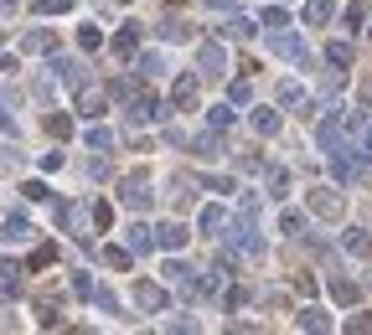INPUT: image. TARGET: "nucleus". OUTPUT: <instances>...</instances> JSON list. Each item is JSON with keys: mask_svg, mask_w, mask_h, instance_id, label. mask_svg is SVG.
<instances>
[{"mask_svg": "<svg viewBox=\"0 0 372 335\" xmlns=\"http://www.w3.org/2000/svg\"><path fill=\"white\" fill-rule=\"evenodd\" d=\"M331 176H336L341 186H367V181H372V155L347 144V155H341V150L331 155Z\"/></svg>", "mask_w": 372, "mask_h": 335, "instance_id": "nucleus-1", "label": "nucleus"}, {"mask_svg": "<svg viewBox=\"0 0 372 335\" xmlns=\"http://www.w3.org/2000/svg\"><path fill=\"white\" fill-rule=\"evenodd\" d=\"M119 201H124L129 211H150V207H155V191H150L140 176H124V186H119Z\"/></svg>", "mask_w": 372, "mask_h": 335, "instance_id": "nucleus-2", "label": "nucleus"}, {"mask_svg": "<svg viewBox=\"0 0 372 335\" xmlns=\"http://www.w3.org/2000/svg\"><path fill=\"white\" fill-rule=\"evenodd\" d=\"M135 304L145 315H161L166 310V289L155 284V278H135Z\"/></svg>", "mask_w": 372, "mask_h": 335, "instance_id": "nucleus-3", "label": "nucleus"}, {"mask_svg": "<svg viewBox=\"0 0 372 335\" xmlns=\"http://www.w3.org/2000/svg\"><path fill=\"white\" fill-rule=\"evenodd\" d=\"M269 52H279V57H289V62H300V67H310L305 42H300V36H289V31H274V36H269Z\"/></svg>", "mask_w": 372, "mask_h": 335, "instance_id": "nucleus-4", "label": "nucleus"}, {"mask_svg": "<svg viewBox=\"0 0 372 335\" xmlns=\"http://www.w3.org/2000/svg\"><path fill=\"white\" fill-rule=\"evenodd\" d=\"M305 207H310L315 217H331V222L341 217V196L331 191V186H321V191H305Z\"/></svg>", "mask_w": 372, "mask_h": 335, "instance_id": "nucleus-5", "label": "nucleus"}, {"mask_svg": "<svg viewBox=\"0 0 372 335\" xmlns=\"http://www.w3.org/2000/svg\"><path fill=\"white\" fill-rule=\"evenodd\" d=\"M196 67H202V77H222L228 73V52H222L217 42H207L202 52H196Z\"/></svg>", "mask_w": 372, "mask_h": 335, "instance_id": "nucleus-6", "label": "nucleus"}, {"mask_svg": "<svg viewBox=\"0 0 372 335\" xmlns=\"http://www.w3.org/2000/svg\"><path fill=\"white\" fill-rule=\"evenodd\" d=\"M150 119H161V103L150 98V93H129V124H150Z\"/></svg>", "mask_w": 372, "mask_h": 335, "instance_id": "nucleus-7", "label": "nucleus"}, {"mask_svg": "<svg viewBox=\"0 0 372 335\" xmlns=\"http://www.w3.org/2000/svg\"><path fill=\"white\" fill-rule=\"evenodd\" d=\"M52 77H57V83H68V88H83V62L78 57H52Z\"/></svg>", "mask_w": 372, "mask_h": 335, "instance_id": "nucleus-8", "label": "nucleus"}, {"mask_svg": "<svg viewBox=\"0 0 372 335\" xmlns=\"http://www.w3.org/2000/svg\"><path fill=\"white\" fill-rule=\"evenodd\" d=\"M161 274H166V284H176V289H186V294H196V268H192V263L171 258V263L161 268Z\"/></svg>", "mask_w": 372, "mask_h": 335, "instance_id": "nucleus-9", "label": "nucleus"}, {"mask_svg": "<svg viewBox=\"0 0 372 335\" xmlns=\"http://www.w3.org/2000/svg\"><path fill=\"white\" fill-rule=\"evenodd\" d=\"M186 222H161L155 227V248H166V253H176V248H186Z\"/></svg>", "mask_w": 372, "mask_h": 335, "instance_id": "nucleus-10", "label": "nucleus"}, {"mask_svg": "<svg viewBox=\"0 0 372 335\" xmlns=\"http://www.w3.org/2000/svg\"><path fill=\"white\" fill-rule=\"evenodd\" d=\"M0 237H6V243H26V237H31V222H26L21 211H10V217L0 222Z\"/></svg>", "mask_w": 372, "mask_h": 335, "instance_id": "nucleus-11", "label": "nucleus"}, {"mask_svg": "<svg viewBox=\"0 0 372 335\" xmlns=\"http://www.w3.org/2000/svg\"><path fill=\"white\" fill-rule=\"evenodd\" d=\"M114 52H119V57H135V52H140V21H124V31L114 36Z\"/></svg>", "mask_w": 372, "mask_h": 335, "instance_id": "nucleus-12", "label": "nucleus"}, {"mask_svg": "<svg viewBox=\"0 0 372 335\" xmlns=\"http://www.w3.org/2000/svg\"><path fill=\"white\" fill-rule=\"evenodd\" d=\"M124 243H129V253H150L155 248V227H145V222H135L124 232Z\"/></svg>", "mask_w": 372, "mask_h": 335, "instance_id": "nucleus-13", "label": "nucleus"}, {"mask_svg": "<svg viewBox=\"0 0 372 335\" xmlns=\"http://www.w3.org/2000/svg\"><path fill=\"white\" fill-rule=\"evenodd\" d=\"M341 248H347L352 258H367V253H372V237L362 232V227H347V232H341Z\"/></svg>", "mask_w": 372, "mask_h": 335, "instance_id": "nucleus-14", "label": "nucleus"}, {"mask_svg": "<svg viewBox=\"0 0 372 335\" xmlns=\"http://www.w3.org/2000/svg\"><path fill=\"white\" fill-rule=\"evenodd\" d=\"M171 103H176V109H192L196 103V77H176V83H171Z\"/></svg>", "mask_w": 372, "mask_h": 335, "instance_id": "nucleus-15", "label": "nucleus"}, {"mask_svg": "<svg viewBox=\"0 0 372 335\" xmlns=\"http://www.w3.org/2000/svg\"><path fill=\"white\" fill-rule=\"evenodd\" d=\"M222 222H228V211H222V207H202V217H196V227H202L207 237H222Z\"/></svg>", "mask_w": 372, "mask_h": 335, "instance_id": "nucleus-16", "label": "nucleus"}, {"mask_svg": "<svg viewBox=\"0 0 372 335\" xmlns=\"http://www.w3.org/2000/svg\"><path fill=\"white\" fill-rule=\"evenodd\" d=\"M52 42H57V36H52L47 26H36V31L21 36V52H52Z\"/></svg>", "mask_w": 372, "mask_h": 335, "instance_id": "nucleus-17", "label": "nucleus"}, {"mask_svg": "<svg viewBox=\"0 0 372 335\" xmlns=\"http://www.w3.org/2000/svg\"><path fill=\"white\" fill-rule=\"evenodd\" d=\"M135 67H140L145 77H161V73H166V52H140Z\"/></svg>", "mask_w": 372, "mask_h": 335, "instance_id": "nucleus-18", "label": "nucleus"}, {"mask_svg": "<svg viewBox=\"0 0 372 335\" xmlns=\"http://www.w3.org/2000/svg\"><path fill=\"white\" fill-rule=\"evenodd\" d=\"M331 294H336V304H357V299H362V284H352V278H331Z\"/></svg>", "mask_w": 372, "mask_h": 335, "instance_id": "nucleus-19", "label": "nucleus"}, {"mask_svg": "<svg viewBox=\"0 0 372 335\" xmlns=\"http://www.w3.org/2000/svg\"><path fill=\"white\" fill-rule=\"evenodd\" d=\"M83 144H88L93 155H109V150H114V134H109V129H88V134H83Z\"/></svg>", "mask_w": 372, "mask_h": 335, "instance_id": "nucleus-20", "label": "nucleus"}, {"mask_svg": "<svg viewBox=\"0 0 372 335\" xmlns=\"http://www.w3.org/2000/svg\"><path fill=\"white\" fill-rule=\"evenodd\" d=\"M331 16H336V6H331V0H310V6H305V21H310V26H326Z\"/></svg>", "mask_w": 372, "mask_h": 335, "instance_id": "nucleus-21", "label": "nucleus"}, {"mask_svg": "<svg viewBox=\"0 0 372 335\" xmlns=\"http://www.w3.org/2000/svg\"><path fill=\"white\" fill-rule=\"evenodd\" d=\"M279 232H289V237H305V232H310V227H305V211H295V207H289L285 217H279Z\"/></svg>", "mask_w": 372, "mask_h": 335, "instance_id": "nucleus-22", "label": "nucleus"}, {"mask_svg": "<svg viewBox=\"0 0 372 335\" xmlns=\"http://www.w3.org/2000/svg\"><path fill=\"white\" fill-rule=\"evenodd\" d=\"M295 325H300V330H331V320H326V310H300Z\"/></svg>", "mask_w": 372, "mask_h": 335, "instance_id": "nucleus-23", "label": "nucleus"}, {"mask_svg": "<svg viewBox=\"0 0 372 335\" xmlns=\"http://www.w3.org/2000/svg\"><path fill=\"white\" fill-rule=\"evenodd\" d=\"M326 62L331 67H352V42H331L326 47Z\"/></svg>", "mask_w": 372, "mask_h": 335, "instance_id": "nucleus-24", "label": "nucleus"}, {"mask_svg": "<svg viewBox=\"0 0 372 335\" xmlns=\"http://www.w3.org/2000/svg\"><path fill=\"white\" fill-rule=\"evenodd\" d=\"M78 47H83V52H99V47H103V31H99V26H78Z\"/></svg>", "mask_w": 372, "mask_h": 335, "instance_id": "nucleus-25", "label": "nucleus"}, {"mask_svg": "<svg viewBox=\"0 0 372 335\" xmlns=\"http://www.w3.org/2000/svg\"><path fill=\"white\" fill-rule=\"evenodd\" d=\"M367 16H372V10L362 6V0H352V6H347V26H352V31H367Z\"/></svg>", "mask_w": 372, "mask_h": 335, "instance_id": "nucleus-26", "label": "nucleus"}, {"mask_svg": "<svg viewBox=\"0 0 372 335\" xmlns=\"http://www.w3.org/2000/svg\"><path fill=\"white\" fill-rule=\"evenodd\" d=\"M88 217H93V227L103 232V227L114 222V207H109V201H93V207H88Z\"/></svg>", "mask_w": 372, "mask_h": 335, "instance_id": "nucleus-27", "label": "nucleus"}, {"mask_svg": "<svg viewBox=\"0 0 372 335\" xmlns=\"http://www.w3.org/2000/svg\"><path fill=\"white\" fill-rule=\"evenodd\" d=\"M254 129H259V134H279V114H274V109H259V114H254Z\"/></svg>", "mask_w": 372, "mask_h": 335, "instance_id": "nucleus-28", "label": "nucleus"}, {"mask_svg": "<svg viewBox=\"0 0 372 335\" xmlns=\"http://www.w3.org/2000/svg\"><path fill=\"white\" fill-rule=\"evenodd\" d=\"M73 0H36V16H68Z\"/></svg>", "mask_w": 372, "mask_h": 335, "instance_id": "nucleus-29", "label": "nucleus"}, {"mask_svg": "<svg viewBox=\"0 0 372 335\" xmlns=\"http://www.w3.org/2000/svg\"><path fill=\"white\" fill-rule=\"evenodd\" d=\"M269 196H274V201L289 196V176H285V170H269Z\"/></svg>", "mask_w": 372, "mask_h": 335, "instance_id": "nucleus-30", "label": "nucleus"}, {"mask_svg": "<svg viewBox=\"0 0 372 335\" xmlns=\"http://www.w3.org/2000/svg\"><path fill=\"white\" fill-rule=\"evenodd\" d=\"M207 124H212V129H228V124H233V103H217V109L207 114Z\"/></svg>", "mask_w": 372, "mask_h": 335, "instance_id": "nucleus-31", "label": "nucleus"}, {"mask_svg": "<svg viewBox=\"0 0 372 335\" xmlns=\"http://www.w3.org/2000/svg\"><path fill=\"white\" fill-rule=\"evenodd\" d=\"M222 36H254V21H248V16H233L228 26H222Z\"/></svg>", "mask_w": 372, "mask_h": 335, "instance_id": "nucleus-32", "label": "nucleus"}, {"mask_svg": "<svg viewBox=\"0 0 372 335\" xmlns=\"http://www.w3.org/2000/svg\"><path fill=\"white\" fill-rule=\"evenodd\" d=\"M78 103H83V114H88V119H103V93H83Z\"/></svg>", "mask_w": 372, "mask_h": 335, "instance_id": "nucleus-33", "label": "nucleus"}, {"mask_svg": "<svg viewBox=\"0 0 372 335\" xmlns=\"http://www.w3.org/2000/svg\"><path fill=\"white\" fill-rule=\"evenodd\" d=\"M99 258L109 263V268H129V253L124 248H99Z\"/></svg>", "mask_w": 372, "mask_h": 335, "instance_id": "nucleus-34", "label": "nucleus"}, {"mask_svg": "<svg viewBox=\"0 0 372 335\" xmlns=\"http://www.w3.org/2000/svg\"><path fill=\"white\" fill-rule=\"evenodd\" d=\"M47 129L57 134V140H68V134H73V119H68V114H52V119H47Z\"/></svg>", "mask_w": 372, "mask_h": 335, "instance_id": "nucleus-35", "label": "nucleus"}, {"mask_svg": "<svg viewBox=\"0 0 372 335\" xmlns=\"http://www.w3.org/2000/svg\"><path fill=\"white\" fill-rule=\"evenodd\" d=\"M264 26H269V31H285V26H289V16H285L279 6H269V10H264Z\"/></svg>", "mask_w": 372, "mask_h": 335, "instance_id": "nucleus-36", "label": "nucleus"}, {"mask_svg": "<svg viewBox=\"0 0 372 335\" xmlns=\"http://www.w3.org/2000/svg\"><path fill=\"white\" fill-rule=\"evenodd\" d=\"M254 98V88H248V77H238V83L228 88V103H248Z\"/></svg>", "mask_w": 372, "mask_h": 335, "instance_id": "nucleus-37", "label": "nucleus"}, {"mask_svg": "<svg viewBox=\"0 0 372 335\" xmlns=\"http://www.w3.org/2000/svg\"><path fill=\"white\" fill-rule=\"evenodd\" d=\"M52 258H57V248H52V243H42V248L31 253V263H26V268H47Z\"/></svg>", "mask_w": 372, "mask_h": 335, "instance_id": "nucleus-38", "label": "nucleus"}, {"mask_svg": "<svg viewBox=\"0 0 372 335\" xmlns=\"http://www.w3.org/2000/svg\"><path fill=\"white\" fill-rule=\"evenodd\" d=\"M161 31L171 36V42H192V26H181V21H166Z\"/></svg>", "mask_w": 372, "mask_h": 335, "instance_id": "nucleus-39", "label": "nucleus"}, {"mask_svg": "<svg viewBox=\"0 0 372 335\" xmlns=\"http://www.w3.org/2000/svg\"><path fill=\"white\" fill-rule=\"evenodd\" d=\"M192 201H196V196H192V181H176V211H186Z\"/></svg>", "mask_w": 372, "mask_h": 335, "instance_id": "nucleus-40", "label": "nucleus"}, {"mask_svg": "<svg viewBox=\"0 0 372 335\" xmlns=\"http://www.w3.org/2000/svg\"><path fill=\"white\" fill-rule=\"evenodd\" d=\"M347 330H357V335H372V315H347Z\"/></svg>", "mask_w": 372, "mask_h": 335, "instance_id": "nucleus-41", "label": "nucleus"}, {"mask_svg": "<svg viewBox=\"0 0 372 335\" xmlns=\"http://www.w3.org/2000/svg\"><path fill=\"white\" fill-rule=\"evenodd\" d=\"M192 150H196V155H202V160H212V155H217V140H212V134H202V140H196V144H192Z\"/></svg>", "mask_w": 372, "mask_h": 335, "instance_id": "nucleus-42", "label": "nucleus"}, {"mask_svg": "<svg viewBox=\"0 0 372 335\" xmlns=\"http://www.w3.org/2000/svg\"><path fill=\"white\" fill-rule=\"evenodd\" d=\"M21 196H26V201H47V186H42V181H26Z\"/></svg>", "mask_w": 372, "mask_h": 335, "instance_id": "nucleus-43", "label": "nucleus"}, {"mask_svg": "<svg viewBox=\"0 0 372 335\" xmlns=\"http://www.w3.org/2000/svg\"><path fill=\"white\" fill-rule=\"evenodd\" d=\"M88 289H93V278L88 274H73V294H78V299H88Z\"/></svg>", "mask_w": 372, "mask_h": 335, "instance_id": "nucleus-44", "label": "nucleus"}, {"mask_svg": "<svg viewBox=\"0 0 372 335\" xmlns=\"http://www.w3.org/2000/svg\"><path fill=\"white\" fill-rule=\"evenodd\" d=\"M207 191H222V196H228V191H233V176H212V181H207Z\"/></svg>", "mask_w": 372, "mask_h": 335, "instance_id": "nucleus-45", "label": "nucleus"}, {"mask_svg": "<svg viewBox=\"0 0 372 335\" xmlns=\"http://www.w3.org/2000/svg\"><path fill=\"white\" fill-rule=\"evenodd\" d=\"M362 150L372 155V119H362Z\"/></svg>", "mask_w": 372, "mask_h": 335, "instance_id": "nucleus-46", "label": "nucleus"}, {"mask_svg": "<svg viewBox=\"0 0 372 335\" xmlns=\"http://www.w3.org/2000/svg\"><path fill=\"white\" fill-rule=\"evenodd\" d=\"M207 6H212V10H228V6H233V0H207Z\"/></svg>", "mask_w": 372, "mask_h": 335, "instance_id": "nucleus-47", "label": "nucleus"}, {"mask_svg": "<svg viewBox=\"0 0 372 335\" xmlns=\"http://www.w3.org/2000/svg\"><path fill=\"white\" fill-rule=\"evenodd\" d=\"M0 10H16V0H0Z\"/></svg>", "mask_w": 372, "mask_h": 335, "instance_id": "nucleus-48", "label": "nucleus"}]
</instances>
